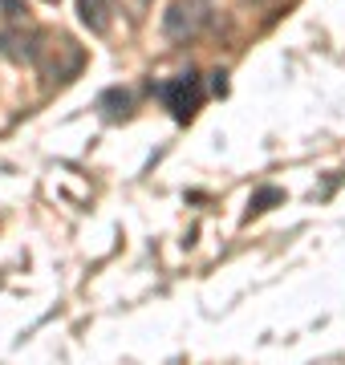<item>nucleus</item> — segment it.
Here are the masks:
<instances>
[{
	"label": "nucleus",
	"mask_w": 345,
	"mask_h": 365,
	"mask_svg": "<svg viewBox=\"0 0 345 365\" xmlns=\"http://www.w3.org/2000/svg\"><path fill=\"white\" fill-rule=\"evenodd\" d=\"M41 41H45V33H37V29H4V33H0V57H9L16 66L37 61Z\"/></svg>",
	"instance_id": "20e7f679"
},
{
	"label": "nucleus",
	"mask_w": 345,
	"mask_h": 365,
	"mask_svg": "<svg viewBox=\"0 0 345 365\" xmlns=\"http://www.w3.org/2000/svg\"><path fill=\"white\" fill-rule=\"evenodd\" d=\"M207 25H212V4L207 0H175L163 13V33H167V41H179V45L195 41Z\"/></svg>",
	"instance_id": "f03ea898"
},
{
	"label": "nucleus",
	"mask_w": 345,
	"mask_h": 365,
	"mask_svg": "<svg viewBox=\"0 0 345 365\" xmlns=\"http://www.w3.org/2000/svg\"><path fill=\"white\" fill-rule=\"evenodd\" d=\"M81 61H86V53L73 37H45L41 41V53H37V66L41 73L49 78V86H61V81L78 78L81 73Z\"/></svg>",
	"instance_id": "f257e3e1"
},
{
	"label": "nucleus",
	"mask_w": 345,
	"mask_h": 365,
	"mask_svg": "<svg viewBox=\"0 0 345 365\" xmlns=\"http://www.w3.org/2000/svg\"><path fill=\"white\" fill-rule=\"evenodd\" d=\"M98 110H102V118H110V122H122V118L130 114V93L114 86V90H106L98 98Z\"/></svg>",
	"instance_id": "423d86ee"
},
{
	"label": "nucleus",
	"mask_w": 345,
	"mask_h": 365,
	"mask_svg": "<svg viewBox=\"0 0 345 365\" xmlns=\"http://www.w3.org/2000/svg\"><path fill=\"white\" fill-rule=\"evenodd\" d=\"M110 13H114L110 0H78V16H81V25L90 29V33H106Z\"/></svg>",
	"instance_id": "39448f33"
},
{
	"label": "nucleus",
	"mask_w": 345,
	"mask_h": 365,
	"mask_svg": "<svg viewBox=\"0 0 345 365\" xmlns=\"http://www.w3.org/2000/svg\"><path fill=\"white\" fill-rule=\"evenodd\" d=\"M159 98H163V106L175 114V122H187V118L200 110V78H195V73H179V78L163 81Z\"/></svg>",
	"instance_id": "7ed1b4c3"
},
{
	"label": "nucleus",
	"mask_w": 345,
	"mask_h": 365,
	"mask_svg": "<svg viewBox=\"0 0 345 365\" xmlns=\"http://www.w3.org/2000/svg\"><path fill=\"white\" fill-rule=\"evenodd\" d=\"M280 199H284V191H280V187H264V191H256L252 203H248V215H260V211H268L272 203H280Z\"/></svg>",
	"instance_id": "0eeeda50"
},
{
	"label": "nucleus",
	"mask_w": 345,
	"mask_h": 365,
	"mask_svg": "<svg viewBox=\"0 0 345 365\" xmlns=\"http://www.w3.org/2000/svg\"><path fill=\"white\" fill-rule=\"evenodd\" d=\"M49 4H53V0H49Z\"/></svg>",
	"instance_id": "9d476101"
},
{
	"label": "nucleus",
	"mask_w": 345,
	"mask_h": 365,
	"mask_svg": "<svg viewBox=\"0 0 345 365\" xmlns=\"http://www.w3.org/2000/svg\"><path fill=\"white\" fill-rule=\"evenodd\" d=\"M21 13H25V4H21V0H0V16H9V21H16Z\"/></svg>",
	"instance_id": "6e6552de"
},
{
	"label": "nucleus",
	"mask_w": 345,
	"mask_h": 365,
	"mask_svg": "<svg viewBox=\"0 0 345 365\" xmlns=\"http://www.w3.org/2000/svg\"><path fill=\"white\" fill-rule=\"evenodd\" d=\"M212 93H227V73L224 69H215L212 73Z\"/></svg>",
	"instance_id": "1a4fd4ad"
}]
</instances>
